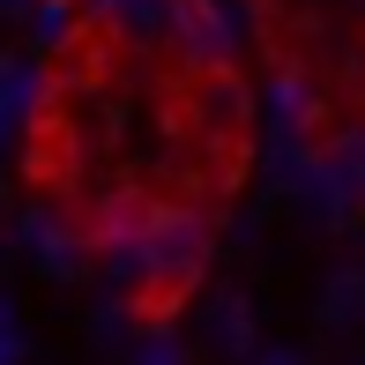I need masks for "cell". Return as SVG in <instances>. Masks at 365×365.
<instances>
[{
  "label": "cell",
  "mask_w": 365,
  "mask_h": 365,
  "mask_svg": "<svg viewBox=\"0 0 365 365\" xmlns=\"http://www.w3.org/2000/svg\"><path fill=\"white\" fill-rule=\"evenodd\" d=\"M209 254H217V224L194 202H157L142 239H135V254L112 269L120 298H127V321H142V328L179 321L194 306V291H202V276H209Z\"/></svg>",
  "instance_id": "1"
}]
</instances>
